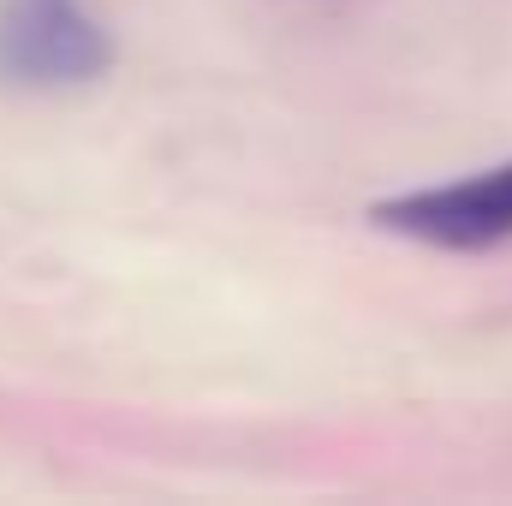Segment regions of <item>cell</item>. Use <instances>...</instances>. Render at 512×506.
<instances>
[{
    "instance_id": "2",
    "label": "cell",
    "mask_w": 512,
    "mask_h": 506,
    "mask_svg": "<svg viewBox=\"0 0 512 506\" xmlns=\"http://www.w3.org/2000/svg\"><path fill=\"white\" fill-rule=\"evenodd\" d=\"M370 221L387 233L441 245V251H489L512 239V161L471 173L459 185H429V191H405L370 209Z\"/></svg>"
},
{
    "instance_id": "1",
    "label": "cell",
    "mask_w": 512,
    "mask_h": 506,
    "mask_svg": "<svg viewBox=\"0 0 512 506\" xmlns=\"http://www.w3.org/2000/svg\"><path fill=\"white\" fill-rule=\"evenodd\" d=\"M108 60V30L84 0H0V84L72 90L102 78Z\"/></svg>"
}]
</instances>
